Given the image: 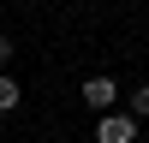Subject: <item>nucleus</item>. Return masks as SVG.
<instances>
[{
	"instance_id": "nucleus-1",
	"label": "nucleus",
	"mask_w": 149,
	"mask_h": 143,
	"mask_svg": "<svg viewBox=\"0 0 149 143\" xmlns=\"http://www.w3.org/2000/svg\"><path fill=\"white\" fill-rule=\"evenodd\" d=\"M137 137V119L131 113H102L95 119V143H131Z\"/></svg>"
},
{
	"instance_id": "nucleus-3",
	"label": "nucleus",
	"mask_w": 149,
	"mask_h": 143,
	"mask_svg": "<svg viewBox=\"0 0 149 143\" xmlns=\"http://www.w3.org/2000/svg\"><path fill=\"white\" fill-rule=\"evenodd\" d=\"M125 113L137 119V125L149 119V83H137V90H131V101H125Z\"/></svg>"
},
{
	"instance_id": "nucleus-2",
	"label": "nucleus",
	"mask_w": 149,
	"mask_h": 143,
	"mask_svg": "<svg viewBox=\"0 0 149 143\" xmlns=\"http://www.w3.org/2000/svg\"><path fill=\"white\" fill-rule=\"evenodd\" d=\"M113 95H119V83H113V78H84V107L113 113Z\"/></svg>"
},
{
	"instance_id": "nucleus-5",
	"label": "nucleus",
	"mask_w": 149,
	"mask_h": 143,
	"mask_svg": "<svg viewBox=\"0 0 149 143\" xmlns=\"http://www.w3.org/2000/svg\"><path fill=\"white\" fill-rule=\"evenodd\" d=\"M6 60H12V36H0V72H6Z\"/></svg>"
},
{
	"instance_id": "nucleus-4",
	"label": "nucleus",
	"mask_w": 149,
	"mask_h": 143,
	"mask_svg": "<svg viewBox=\"0 0 149 143\" xmlns=\"http://www.w3.org/2000/svg\"><path fill=\"white\" fill-rule=\"evenodd\" d=\"M18 101H24V90H18V83L6 78V72H0V113H12V107H18Z\"/></svg>"
}]
</instances>
